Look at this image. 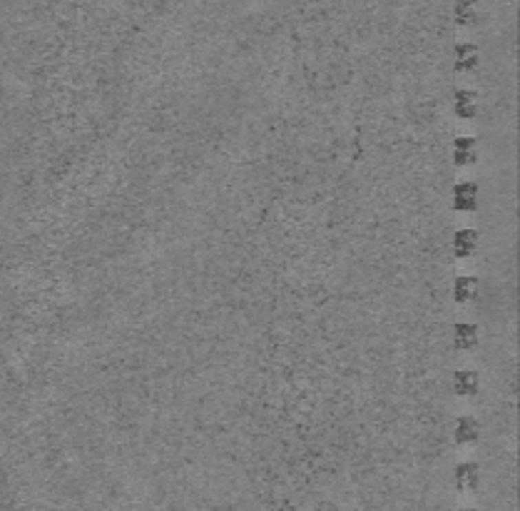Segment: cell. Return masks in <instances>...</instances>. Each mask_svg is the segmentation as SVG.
<instances>
[{
	"label": "cell",
	"instance_id": "cell-1",
	"mask_svg": "<svg viewBox=\"0 0 520 511\" xmlns=\"http://www.w3.org/2000/svg\"><path fill=\"white\" fill-rule=\"evenodd\" d=\"M453 210L458 212L478 210V187L473 182H458L453 187Z\"/></svg>",
	"mask_w": 520,
	"mask_h": 511
},
{
	"label": "cell",
	"instance_id": "cell-2",
	"mask_svg": "<svg viewBox=\"0 0 520 511\" xmlns=\"http://www.w3.org/2000/svg\"><path fill=\"white\" fill-rule=\"evenodd\" d=\"M453 481L461 492H470V489H478V481H481V472H478V464L473 461H463V464L455 466L453 472Z\"/></svg>",
	"mask_w": 520,
	"mask_h": 511
},
{
	"label": "cell",
	"instance_id": "cell-3",
	"mask_svg": "<svg viewBox=\"0 0 520 511\" xmlns=\"http://www.w3.org/2000/svg\"><path fill=\"white\" fill-rule=\"evenodd\" d=\"M453 67L458 72H473L478 67V50L470 43H458L453 48Z\"/></svg>",
	"mask_w": 520,
	"mask_h": 511
},
{
	"label": "cell",
	"instance_id": "cell-4",
	"mask_svg": "<svg viewBox=\"0 0 520 511\" xmlns=\"http://www.w3.org/2000/svg\"><path fill=\"white\" fill-rule=\"evenodd\" d=\"M475 247H478V235H475L473 229H458V232L453 235V255L455 257L466 260V257L473 255Z\"/></svg>",
	"mask_w": 520,
	"mask_h": 511
},
{
	"label": "cell",
	"instance_id": "cell-5",
	"mask_svg": "<svg viewBox=\"0 0 520 511\" xmlns=\"http://www.w3.org/2000/svg\"><path fill=\"white\" fill-rule=\"evenodd\" d=\"M475 342H478V329L473 324H468V322H458L453 327V347L463 349V352H470L475 347Z\"/></svg>",
	"mask_w": 520,
	"mask_h": 511
},
{
	"label": "cell",
	"instance_id": "cell-6",
	"mask_svg": "<svg viewBox=\"0 0 520 511\" xmlns=\"http://www.w3.org/2000/svg\"><path fill=\"white\" fill-rule=\"evenodd\" d=\"M453 163L458 167H468L475 163V140L473 138H455L453 140Z\"/></svg>",
	"mask_w": 520,
	"mask_h": 511
},
{
	"label": "cell",
	"instance_id": "cell-7",
	"mask_svg": "<svg viewBox=\"0 0 520 511\" xmlns=\"http://www.w3.org/2000/svg\"><path fill=\"white\" fill-rule=\"evenodd\" d=\"M453 112L461 120H470L475 118V95L466 87L453 92Z\"/></svg>",
	"mask_w": 520,
	"mask_h": 511
},
{
	"label": "cell",
	"instance_id": "cell-8",
	"mask_svg": "<svg viewBox=\"0 0 520 511\" xmlns=\"http://www.w3.org/2000/svg\"><path fill=\"white\" fill-rule=\"evenodd\" d=\"M453 389L458 397H473L478 392V374L470 369H458L453 374Z\"/></svg>",
	"mask_w": 520,
	"mask_h": 511
},
{
	"label": "cell",
	"instance_id": "cell-9",
	"mask_svg": "<svg viewBox=\"0 0 520 511\" xmlns=\"http://www.w3.org/2000/svg\"><path fill=\"white\" fill-rule=\"evenodd\" d=\"M455 441L458 444H473L475 439H478V421L473 419V417H458V421H455Z\"/></svg>",
	"mask_w": 520,
	"mask_h": 511
},
{
	"label": "cell",
	"instance_id": "cell-10",
	"mask_svg": "<svg viewBox=\"0 0 520 511\" xmlns=\"http://www.w3.org/2000/svg\"><path fill=\"white\" fill-rule=\"evenodd\" d=\"M453 20H455V25H461V28L473 25L475 23V3L473 0H455Z\"/></svg>",
	"mask_w": 520,
	"mask_h": 511
},
{
	"label": "cell",
	"instance_id": "cell-11",
	"mask_svg": "<svg viewBox=\"0 0 520 511\" xmlns=\"http://www.w3.org/2000/svg\"><path fill=\"white\" fill-rule=\"evenodd\" d=\"M475 287H478V284H475L473 277H466V275L455 277V282H453V300L458 302V304H466V302L473 300Z\"/></svg>",
	"mask_w": 520,
	"mask_h": 511
},
{
	"label": "cell",
	"instance_id": "cell-12",
	"mask_svg": "<svg viewBox=\"0 0 520 511\" xmlns=\"http://www.w3.org/2000/svg\"><path fill=\"white\" fill-rule=\"evenodd\" d=\"M461 511H473V509H461Z\"/></svg>",
	"mask_w": 520,
	"mask_h": 511
}]
</instances>
